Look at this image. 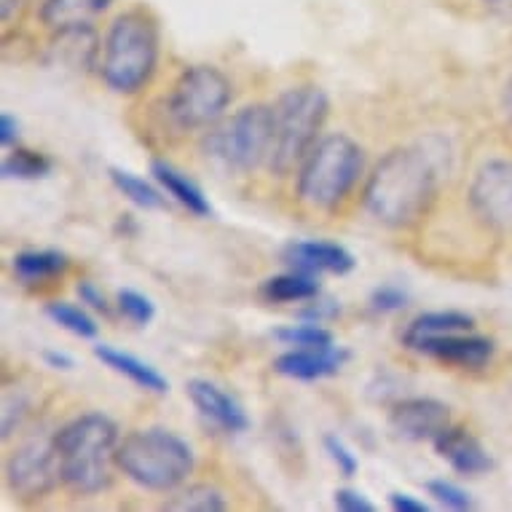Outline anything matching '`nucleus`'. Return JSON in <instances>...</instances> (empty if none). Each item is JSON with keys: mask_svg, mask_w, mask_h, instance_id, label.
Here are the masks:
<instances>
[{"mask_svg": "<svg viewBox=\"0 0 512 512\" xmlns=\"http://www.w3.org/2000/svg\"><path fill=\"white\" fill-rule=\"evenodd\" d=\"M389 427L397 437L411 443L435 440L443 429L451 427V408L435 397H405L392 405Z\"/></svg>", "mask_w": 512, "mask_h": 512, "instance_id": "obj_12", "label": "nucleus"}, {"mask_svg": "<svg viewBox=\"0 0 512 512\" xmlns=\"http://www.w3.org/2000/svg\"><path fill=\"white\" fill-rule=\"evenodd\" d=\"M54 445L59 454L62 483L78 496L102 494L113 483L118 427L105 413H81L57 429Z\"/></svg>", "mask_w": 512, "mask_h": 512, "instance_id": "obj_2", "label": "nucleus"}, {"mask_svg": "<svg viewBox=\"0 0 512 512\" xmlns=\"http://www.w3.org/2000/svg\"><path fill=\"white\" fill-rule=\"evenodd\" d=\"M110 183L116 185V191L124 196L126 202H132L135 207H143V210H161L167 204V196L161 191V185L148 183L145 177L129 172V169L110 167Z\"/></svg>", "mask_w": 512, "mask_h": 512, "instance_id": "obj_24", "label": "nucleus"}, {"mask_svg": "<svg viewBox=\"0 0 512 512\" xmlns=\"http://www.w3.org/2000/svg\"><path fill=\"white\" fill-rule=\"evenodd\" d=\"M49 65L54 68L73 70V73H89L97 65L100 57V35L92 27V22L84 25H70L62 30H54L49 49H46Z\"/></svg>", "mask_w": 512, "mask_h": 512, "instance_id": "obj_15", "label": "nucleus"}, {"mask_svg": "<svg viewBox=\"0 0 512 512\" xmlns=\"http://www.w3.org/2000/svg\"><path fill=\"white\" fill-rule=\"evenodd\" d=\"M483 6L494 14H502V17H512V0H483Z\"/></svg>", "mask_w": 512, "mask_h": 512, "instance_id": "obj_41", "label": "nucleus"}, {"mask_svg": "<svg viewBox=\"0 0 512 512\" xmlns=\"http://www.w3.org/2000/svg\"><path fill=\"white\" fill-rule=\"evenodd\" d=\"M51 169H54V161L49 156H43V153L35 151H25V148H14V151L3 159L0 164V172L6 180H43V177L51 175Z\"/></svg>", "mask_w": 512, "mask_h": 512, "instance_id": "obj_27", "label": "nucleus"}, {"mask_svg": "<svg viewBox=\"0 0 512 512\" xmlns=\"http://www.w3.org/2000/svg\"><path fill=\"white\" fill-rule=\"evenodd\" d=\"M46 317L59 325L62 330H68L73 336L78 338H97L100 333V325L94 322V317L86 311V306H76V303H68V301H49L46 303Z\"/></svg>", "mask_w": 512, "mask_h": 512, "instance_id": "obj_26", "label": "nucleus"}, {"mask_svg": "<svg viewBox=\"0 0 512 512\" xmlns=\"http://www.w3.org/2000/svg\"><path fill=\"white\" fill-rule=\"evenodd\" d=\"M472 215L494 231L512 228V164L491 159L480 164L470 183Z\"/></svg>", "mask_w": 512, "mask_h": 512, "instance_id": "obj_10", "label": "nucleus"}, {"mask_svg": "<svg viewBox=\"0 0 512 512\" xmlns=\"http://www.w3.org/2000/svg\"><path fill=\"white\" fill-rule=\"evenodd\" d=\"M70 269V258L62 250H22L11 258V271L19 285H41L62 277Z\"/></svg>", "mask_w": 512, "mask_h": 512, "instance_id": "obj_20", "label": "nucleus"}, {"mask_svg": "<svg viewBox=\"0 0 512 512\" xmlns=\"http://www.w3.org/2000/svg\"><path fill=\"white\" fill-rule=\"evenodd\" d=\"M282 261L290 269L309 271V274H352L357 261L354 255L338 242H322V239H293L282 247Z\"/></svg>", "mask_w": 512, "mask_h": 512, "instance_id": "obj_14", "label": "nucleus"}, {"mask_svg": "<svg viewBox=\"0 0 512 512\" xmlns=\"http://www.w3.org/2000/svg\"><path fill=\"white\" fill-rule=\"evenodd\" d=\"M432 445H435L437 456L451 464V470L459 472L462 478H478L494 467L483 443L472 435L470 429L451 424L432 440Z\"/></svg>", "mask_w": 512, "mask_h": 512, "instance_id": "obj_16", "label": "nucleus"}, {"mask_svg": "<svg viewBox=\"0 0 512 512\" xmlns=\"http://www.w3.org/2000/svg\"><path fill=\"white\" fill-rule=\"evenodd\" d=\"M424 488H427V494L432 496L440 507H445V510L464 512L475 507V504H472L470 491H464V488L459 486V483H454V480L432 478L424 483Z\"/></svg>", "mask_w": 512, "mask_h": 512, "instance_id": "obj_30", "label": "nucleus"}, {"mask_svg": "<svg viewBox=\"0 0 512 512\" xmlns=\"http://www.w3.org/2000/svg\"><path fill=\"white\" fill-rule=\"evenodd\" d=\"M274 108V143L266 167L277 177L290 175L317 145L319 132L330 116V100L325 89L303 84L287 89Z\"/></svg>", "mask_w": 512, "mask_h": 512, "instance_id": "obj_5", "label": "nucleus"}, {"mask_svg": "<svg viewBox=\"0 0 512 512\" xmlns=\"http://www.w3.org/2000/svg\"><path fill=\"white\" fill-rule=\"evenodd\" d=\"M110 3L113 0H43L41 22L49 27L51 33L70 25H84L105 9H110Z\"/></svg>", "mask_w": 512, "mask_h": 512, "instance_id": "obj_22", "label": "nucleus"}, {"mask_svg": "<svg viewBox=\"0 0 512 512\" xmlns=\"http://www.w3.org/2000/svg\"><path fill=\"white\" fill-rule=\"evenodd\" d=\"M116 467L145 491L172 494L196 467L194 448L164 427L137 429L118 443Z\"/></svg>", "mask_w": 512, "mask_h": 512, "instance_id": "obj_4", "label": "nucleus"}, {"mask_svg": "<svg viewBox=\"0 0 512 512\" xmlns=\"http://www.w3.org/2000/svg\"><path fill=\"white\" fill-rule=\"evenodd\" d=\"M411 352L427 354L432 360L443 362V365H454V368L483 370L494 360L496 341L488 336H478L472 330H462V333L421 338L411 346Z\"/></svg>", "mask_w": 512, "mask_h": 512, "instance_id": "obj_11", "label": "nucleus"}, {"mask_svg": "<svg viewBox=\"0 0 512 512\" xmlns=\"http://www.w3.org/2000/svg\"><path fill=\"white\" fill-rule=\"evenodd\" d=\"M365 169V153L349 135H328L317 140L298 167V199L311 210L333 212L352 194Z\"/></svg>", "mask_w": 512, "mask_h": 512, "instance_id": "obj_6", "label": "nucleus"}, {"mask_svg": "<svg viewBox=\"0 0 512 512\" xmlns=\"http://www.w3.org/2000/svg\"><path fill=\"white\" fill-rule=\"evenodd\" d=\"M451 153L440 140H421L389 151L368 175L362 204L389 228L416 226L435 204Z\"/></svg>", "mask_w": 512, "mask_h": 512, "instance_id": "obj_1", "label": "nucleus"}, {"mask_svg": "<svg viewBox=\"0 0 512 512\" xmlns=\"http://www.w3.org/2000/svg\"><path fill=\"white\" fill-rule=\"evenodd\" d=\"M27 413H30V403H27L25 395H6L3 397V421H0V429H3V440H9L14 432H17L22 424H25Z\"/></svg>", "mask_w": 512, "mask_h": 512, "instance_id": "obj_32", "label": "nucleus"}, {"mask_svg": "<svg viewBox=\"0 0 512 512\" xmlns=\"http://www.w3.org/2000/svg\"><path fill=\"white\" fill-rule=\"evenodd\" d=\"M231 81L212 65H191L177 76L175 86L167 97L169 121L183 129H210L223 121L231 105Z\"/></svg>", "mask_w": 512, "mask_h": 512, "instance_id": "obj_8", "label": "nucleus"}, {"mask_svg": "<svg viewBox=\"0 0 512 512\" xmlns=\"http://www.w3.org/2000/svg\"><path fill=\"white\" fill-rule=\"evenodd\" d=\"M94 357L110 368L118 376L129 378L137 389H145V392H153V395H167L169 392V381L161 376L159 370L143 362L140 357L129 352H121V349H113L108 344H97L94 346Z\"/></svg>", "mask_w": 512, "mask_h": 512, "instance_id": "obj_19", "label": "nucleus"}, {"mask_svg": "<svg viewBox=\"0 0 512 512\" xmlns=\"http://www.w3.org/2000/svg\"><path fill=\"white\" fill-rule=\"evenodd\" d=\"M228 507L223 491L207 483H194V486H180L172 491L164 510L169 512H223Z\"/></svg>", "mask_w": 512, "mask_h": 512, "instance_id": "obj_25", "label": "nucleus"}, {"mask_svg": "<svg viewBox=\"0 0 512 512\" xmlns=\"http://www.w3.org/2000/svg\"><path fill=\"white\" fill-rule=\"evenodd\" d=\"M389 504H392L395 512H429V504L411 494H392L389 496Z\"/></svg>", "mask_w": 512, "mask_h": 512, "instance_id": "obj_39", "label": "nucleus"}, {"mask_svg": "<svg viewBox=\"0 0 512 512\" xmlns=\"http://www.w3.org/2000/svg\"><path fill=\"white\" fill-rule=\"evenodd\" d=\"M322 445H325V454L330 456V462L336 464V470L341 478H354V475H357L360 462H357V456L352 454V448H349L341 437L325 435L322 437Z\"/></svg>", "mask_w": 512, "mask_h": 512, "instance_id": "obj_31", "label": "nucleus"}, {"mask_svg": "<svg viewBox=\"0 0 512 512\" xmlns=\"http://www.w3.org/2000/svg\"><path fill=\"white\" fill-rule=\"evenodd\" d=\"M76 293H78V301L84 303L86 309H92L97 311V314H105V317H108L110 314L108 298H105V293H102L100 287L94 285L92 279H81L76 287Z\"/></svg>", "mask_w": 512, "mask_h": 512, "instance_id": "obj_35", "label": "nucleus"}, {"mask_svg": "<svg viewBox=\"0 0 512 512\" xmlns=\"http://www.w3.org/2000/svg\"><path fill=\"white\" fill-rule=\"evenodd\" d=\"M116 301H118V311H121V317L129 319V322H132V325H137V328L151 325L153 317H156V303H153L145 293H140V290L124 287V290H118Z\"/></svg>", "mask_w": 512, "mask_h": 512, "instance_id": "obj_29", "label": "nucleus"}, {"mask_svg": "<svg viewBox=\"0 0 512 512\" xmlns=\"http://www.w3.org/2000/svg\"><path fill=\"white\" fill-rule=\"evenodd\" d=\"M30 3L33 0H0V22H3V27L9 30L11 25H17L22 14L30 9Z\"/></svg>", "mask_w": 512, "mask_h": 512, "instance_id": "obj_37", "label": "nucleus"}, {"mask_svg": "<svg viewBox=\"0 0 512 512\" xmlns=\"http://www.w3.org/2000/svg\"><path fill=\"white\" fill-rule=\"evenodd\" d=\"M19 143V121L11 113H0V145L17 148Z\"/></svg>", "mask_w": 512, "mask_h": 512, "instance_id": "obj_38", "label": "nucleus"}, {"mask_svg": "<svg viewBox=\"0 0 512 512\" xmlns=\"http://www.w3.org/2000/svg\"><path fill=\"white\" fill-rule=\"evenodd\" d=\"M502 110L504 116H507V121L512 124V76L507 78V84H504L502 89Z\"/></svg>", "mask_w": 512, "mask_h": 512, "instance_id": "obj_42", "label": "nucleus"}, {"mask_svg": "<svg viewBox=\"0 0 512 512\" xmlns=\"http://www.w3.org/2000/svg\"><path fill=\"white\" fill-rule=\"evenodd\" d=\"M408 306V293L397 285H381L370 295V309L378 314H395Z\"/></svg>", "mask_w": 512, "mask_h": 512, "instance_id": "obj_33", "label": "nucleus"}, {"mask_svg": "<svg viewBox=\"0 0 512 512\" xmlns=\"http://www.w3.org/2000/svg\"><path fill=\"white\" fill-rule=\"evenodd\" d=\"M263 301L269 303H309L319 295L317 274L290 269L279 277H269L261 285Z\"/></svg>", "mask_w": 512, "mask_h": 512, "instance_id": "obj_21", "label": "nucleus"}, {"mask_svg": "<svg viewBox=\"0 0 512 512\" xmlns=\"http://www.w3.org/2000/svg\"><path fill=\"white\" fill-rule=\"evenodd\" d=\"M185 395L191 397V403L199 411L202 419L226 432V435H242L250 429V416L242 408V403L231 397L223 387L212 384L207 378H191L185 384Z\"/></svg>", "mask_w": 512, "mask_h": 512, "instance_id": "obj_13", "label": "nucleus"}, {"mask_svg": "<svg viewBox=\"0 0 512 512\" xmlns=\"http://www.w3.org/2000/svg\"><path fill=\"white\" fill-rule=\"evenodd\" d=\"M341 314V306L336 301H319L311 298L309 306L301 311V319H309V322H328V319H336Z\"/></svg>", "mask_w": 512, "mask_h": 512, "instance_id": "obj_36", "label": "nucleus"}, {"mask_svg": "<svg viewBox=\"0 0 512 512\" xmlns=\"http://www.w3.org/2000/svg\"><path fill=\"white\" fill-rule=\"evenodd\" d=\"M43 362H46V368H51V370H73L76 368V360H73L68 352H59V349H46V352H43Z\"/></svg>", "mask_w": 512, "mask_h": 512, "instance_id": "obj_40", "label": "nucleus"}, {"mask_svg": "<svg viewBox=\"0 0 512 512\" xmlns=\"http://www.w3.org/2000/svg\"><path fill=\"white\" fill-rule=\"evenodd\" d=\"M159 65V22L148 9L118 14L102 43L100 78L110 92L137 94Z\"/></svg>", "mask_w": 512, "mask_h": 512, "instance_id": "obj_3", "label": "nucleus"}, {"mask_svg": "<svg viewBox=\"0 0 512 512\" xmlns=\"http://www.w3.org/2000/svg\"><path fill=\"white\" fill-rule=\"evenodd\" d=\"M62 483L54 437H30L6 462V486L11 494L35 502L49 496Z\"/></svg>", "mask_w": 512, "mask_h": 512, "instance_id": "obj_9", "label": "nucleus"}, {"mask_svg": "<svg viewBox=\"0 0 512 512\" xmlns=\"http://www.w3.org/2000/svg\"><path fill=\"white\" fill-rule=\"evenodd\" d=\"M333 507L341 512H376V504L357 488H338L333 494Z\"/></svg>", "mask_w": 512, "mask_h": 512, "instance_id": "obj_34", "label": "nucleus"}, {"mask_svg": "<svg viewBox=\"0 0 512 512\" xmlns=\"http://www.w3.org/2000/svg\"><path fill=\"white\" fill-rule=\"evenodd\" d=\"M151 175L153 180L161 185V191L177 202L183 210H188L194 218H210L212 215V204L210 199L204 196V191L199 185L191 180V177L180 172L177 167H172L169 161L156 159L151 164Z\"/></svg>", "mask_w": 512, "mask_h": 512, "instance_id": "obj_18", "label": "nucleus"}, {"mask_svg": "<svg viewBox=\"0 0 512 512\" xmlns=\"http://www.w3.org/2000/svg\"><path fill=\"white\" fill-rule=\"evenodd\" d=\"M475 328V319L464 311H424L413 319L403 333V346L411 349L416 341L429 336H443V333H462Z\"/></svg>", "mask_w": 512, "mask_h": 512, "instance_id": "obj_23", "label": "nucleus"}, {"mask_svg": "<svg viewBox=\"0 0 512 512\" xmlns=\"http://www.w3.org/2000/svg\"><path fill=\"white\" fill-rule=\"evenodd\" d=\"M271 336L279 344L293 346V349H325V346H333V333L328 328H322V322H309V319H303L301 325L277 328Z\"/></svg>", "mask_w": 512, "mask_h": 512, "instance_id": "obj_28", "label": "nucleus"}, {"mask_svg": "<svg viewBox=\"0 0 512 512\" xmlns=\"http://www.w3.org/2000/svg\"><path fill=\"white\" fill-rule=\"evenodd\" d=\"M274 143V108L247 105L223 118L202 137V153L228 172H252L269 164Z\"/></svg>", "mask_w": 512, "mask_h": 512, "instance_id": "obj_7", "label": "nucleus"}, {"mask_svg": "<svg viewBox=\"0 0 512 512\" xmlns=\"http://www.w3.org/2000/svg\"><path fill=\"white\" fill-rule=\"evenodd\" d=\"M349 360L344 346H325V349H290L274 360V370L279 376L295 378V381H319L341 373Z\"/></svg>", "mask_w": 512, "mask_h": 512, "instance_id": "obj_17", "label": "nucleus"}]
</instances>
